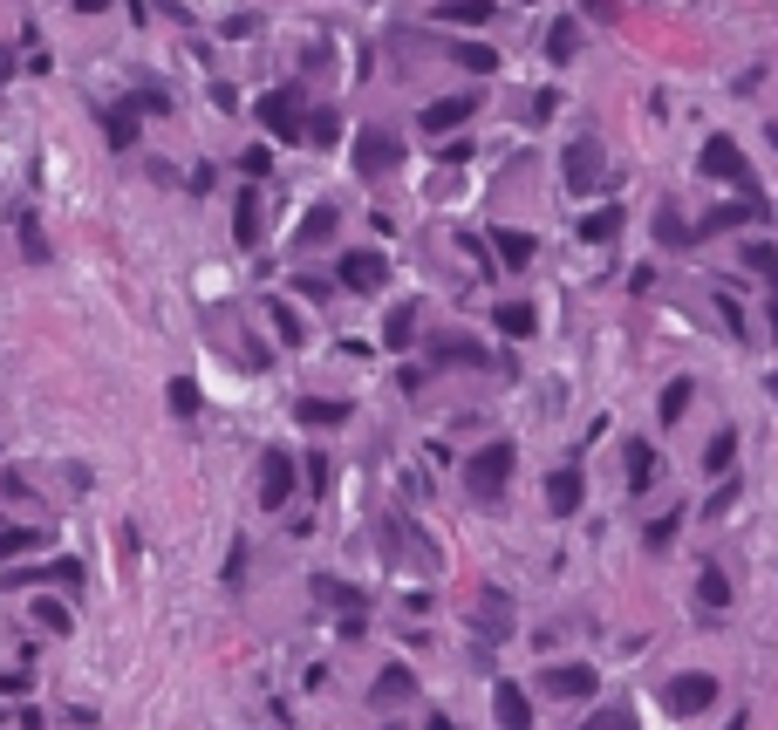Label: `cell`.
<instances>
[{
	"label": "cell",
	"instance_id": "cell-10",
	"mask_svg": "<svg viewBox=\"0 0 778 730\" xmlns=\"http://www.w3.org/2000/svg\"><path fill=\"white\" fill-rule=\"evenodd\" d=\"M471 110H478V96H437V103L424 110V130H430V137H444V130L471 123Z\"/></svg>",
	"mask_w": 778,
	"mask_h": 730
},
{
	"label": "cell",
	"instance_id": "cell-43",
	"mask_svg": "<svg viewBox=\"0 0 778 730\" xmlns=\"http://www.w3.org/2000/svg\"><path fill=\"white\" fill-rule=\"evenodd\" d=\"M48 580H55V587H82V560H55Z\"/></svg>",
	"mask_w": 778,
	"mask_h": 730
},
{
	"label": "cell",
	"instance_id": "cell-4",
	"mask_svg": "<svg viewBox=\"0 0 778 730\" xmlns=\"http://www.w3.org/2000/svg\"><path fill=\"white\" fill-rule=\"evenodd\" d=\"M662 703H669V717H703V710L717 703V676H703V669H683V676H669Z\"/></svg>",
	"mask_w": 778,
	"mask_h": 730
},
{
	"label": "cell",
	"instance_id": "cell-48",
	"mask_svg": "<svg viewBox=\"0 0 778 730\" xmlns=\"http://www.w3.org/2000/svg\"><path fill=\"white\" fill-rule=\"evenodd\" d=\"M772 328H778V294H772Z\"/></svg>",
	"mask_w": 778,
	"mask_h": 730
},
{
	"label": "cell",
	"instance_id": "cell-17",
	"mask_svg": "<svg viewBox=\"0 0 778 730\" xmlns=\"http://www.w3.org/2000/svg\"><path fill=\"white\" fill-rule=\"evenodd\" d=\"M41 546H48V533H35V526H0V560H28Z\"/></svg>",
	"mask_w": 778,
	"mask_h": 730
},
{
	"label": "cell",
	"instance_id": "cell-3",
	"mask_svg": "<svg viewBox=\"0 0 778 730\" xmlns=\"http://www.w3.org/2000/svg\"><path fill=\"white\" fill-rule=\"evenodd\" d=\"M703 171H710V178H724V185H738V192H744V205H758L751 164H744V151L731 144V137H710V144H703Z\"/></svg>",
	"mask_w": 778,
	"mask_h": 730
},
{
	"label": "cell",
	"instance_id": "cell-46",
	"mask_svg": "<svg viewBox=\"0 0 778 730\" xmlns=\"http://www.w3.org/2000/svg\"><path fill=\"white\" fill-rule=\"evenodd\" d=\"M103 7H110V0H76V14H103Z\"/></svg>",
	"mask_w": 778,
	"mask_h": 730
},
{
	"label": "cell",
	"instance_id": "cell-23",
	"mask_svg": "<svg viewBox=\"0 0 778 730\" xmlns=\"http://www.w3.org/2000/svg\"><path fill=\"white\" fill-rule=\"evenodd\" d=\"M383 342L389 348H410V342H417V301H403V308L383 321Z\"/></svg>",
	"mask_w": 778,
	"mask_h": 730
},
{
	"label": "cell",
	"instance_id": "cell-30",
	"mask_svg": "<svg viewBox=\"0 0 778 730\" xmlns=\"http://www.w3.org/2000/svg\"><path fill=\"white\" fill-rule=\"evenodd\" d=\"M451 55H458V62H465L471 76H492V69H499V55H492V48H485V41H458V48H451Z\"/></svg>",
	"mask_w": 778,
	"mask_h": 730
},
{
	"label": "cell",
	"instance_id": "cell-37",
	"mask_svg": "<svg viewBox=\"0 0 778 730\" xmlns=\"http://www.w3.org/2000/svg\"><path fill=\"white\" fill-rule=\"evenodd\" d=\"M683 410H690V383L676 376V383L662 389V423H676V417H683Z\"/></svg>",
	"mask_w": 778,
	"mask_h": 730
},
{
	"label": "cell",
	"instance_id": "cell-7",
	"mask_svg": "<svg viewBox=\"0 0 778 730\" xmlns=\"http://www.w3.org/2000/svg\"><path fill=\"white\" fill-rule=\"evenodd\" d=\"M383 280H389L383 253H342V287H349V294H376Z\"/></svg>",
	"mask_w": 778,
	"mask_h": 730
},
{
	"label": "cell",
	"instance_id": "cell-32",
	"mask_svg": "<svg viewBox=\"0 0 778 730\" xmlns=\"http://www.w3.org/2000/svg\"><path fill=\"white\" fill-rule=\"evenodd\" d=\"M335 137H342V116H335V110H314V116H308V144H321V151H328Z\"/></svg>",
	"mask_w": 778,
	"mask_h": 730
},
{
	"label": "cell",
	"instance_id": "cell-18",
	"mask_svg": "<svg viewBox=\"0 0 778 730\" xmlns=\"http://www.w3.org/2000/svg\"><path fill=\"white\" fill-rule=\"evenodd\" d=\"M314 601H328V608H342V615H362V594H355L349 580H328V574H314Z\"/></svg>",
	"mask_w": 778,
	"mask_h": 730
},
{
	"label": "cell",
	"instance_id": "cell-22",
	"mask_svg": "<svg viewBox=\"0 0 778 730\" xmlns=\"http://www.w3.org/2000/svg\"><path fill=\"white\" fill-rule=\"evenodd\" d=\"M478 628H485V635H506V628H512L506 594H499V587H485V594H478Z\"/></svg>",
	"mask_w": 778,
	"mask_h": 730
},
{
	"label": "cell",
	"instance_id": "cell-19",
	"mask_svg": "<svg viewBox=\"0 0 778 730\" xmlns=\"http://www.w3.org/2000/svg\"><path fill=\"white\" fill-rule=\"evenodd\" d=\"M697 601L710 608V615H724V608H731V580H724V567H703V574H697Z\"/></svg>",
	"mask_w": 778,
	"mask_h": 730
},
{
	"label": "cell",
	"instance_id": "cell-20",
	"mask_svg": "<svg viewBox=\"0 0 778 730\" xmlns=\"http://www.w3.org/2000/svg\"><path fill=\"white\" fill-rule=\"evenodd\" d=\"M492 321H499V328H506L512 342H526V335H533V328H540V314H533V301H506V308L492 314Z\"/></svg>",
	"mask_w": 778,
	"mask_h": 730
},
{
	"label": "cell",
	"instance_id": "cell-24",
	"mask_svg": "<svg viewBox=\"0 0 778 730\" xmlns=\"http://www.w3.org/2000/svg\"><path fill=\"white\" fill-rule=\"evenodd\" d=\"M417 690V676H410V669H403V662H389L383 676H376V703H403V696Z\"/></svg>",
	"mask_w": 778,
	"mask_h": 730
},
{
	"label": "cell",
	"instance_id": "cell-44",
	"mask_svg": "<svg viewBox=\"0 0 778 730\" xmlns=\"http://www.w3.org/2000/svg\"><path fill=\"white\" fill-rule=\"evenodd\" d=\"M656 239H662V246H676V239H690V232L676 226V212H662V219H656Z\"/></svg>",
	"mask_w": 778,
	"mask_h": 730
},
{
	"label": "cell",
	"instance_id": "cell-39",
	"mask_svg": "<svg viewBox=\"0 0 778 730\" xmlns=\"http://www.w3.org/2000/svg\"><path fill=\"white\" fill-rule=\"evenodd\" d=\"M130 110H137V116H164V110H171V96H164V89H137V96H130Z\"/></svg>",
	"mask_w": 778,
	"mask_h": 730
},
{
	"label": "cell",
	"instance_id": "cell-31",
	"mask_svg": "<svg viewBox=\"0 0 778 730\" xmlns=\"http://www.w3.org/2000/svg\"><path fill=\"white\" fill-rule=\"evenodd\" d=\"M738 464V437L724 430V437H710V451H703V471H731Z\"/></svg>",
	"mask_w": 778,
	"mask_h": 730
},
{
	"label": "cell",
	"instance_id": "cell-47",
	"mask_svg": "<svg viewBox=\"0 0 778 730\" xmlns=\"http://www.w3.org/2000/svg\"><path fill=\"white\" fill-rule=\"evenodd\" d=\"M424 730H458V724H451V717H430V724Z\"/></svg>",
	"mask_w": 778,
	"mask_h": 730
},
{
	"label": "cell",
	"instance_id": "cell-26",
	"mask_svg": "<svg viewBox=\"0 0 778 730\" xmlns=\"http://www.w3.org/2000/svg\"><path fill=\"white\" fill-rule=\"evenodd\" d=\"M546 55H553V62H574V55H581V28H574V21H553V28H546Z\"/></svg>",
	"mask_w": 778,
	"mask_h": 730
},
{
	"label": "cell",
	"instance_id": "cell-42",
	"mask_svg": "<svg viewBox=\"0 0 778 730\" xmlns=\"http://www.w3.org/2000/svg\"><path fill=\"white\" fill-rule=\"evenodd\" d=\"M239 171H246V178H267V171H273V157H267V144H253V151L239 157Z\"/></svg>",
	"mask_w": 778,
	"mask_h": 730
},
{
	"label": "cell",
	"instance_id": "cell-36",
	"mask_svg": "<svg viewBox=\"0 0 778 730\" xmlns=\"http://www.w3.org/2000/svg\"><path fill=\"white\" fill-rule=\"evenodd\" d=\"M273 328H280V342H308V328H301V321H294V308H287V301H273Z\"/></svg>",
	"mask_w": 778,
	"mask_h": 730
},
{
	"label": "cell",
	"instance_id": "cell-25",
	"mask_svg": "<svg viewBox=\"0 0 778 730\" xmlns=\"http://www.w3.org/2000/svg\"><path fill=\"white\" fill-rule=\"evenodd\" d=\"M437 21H465V28H485L492 21V0H444Z\"/></svg>",
	"mask_w": 778,
	"mask_h": 730
},
{
	"label": "cell",
	"instance_id": "cell-34",
	"mask_svg": "<svg viewBox=\"0 0 778 730\" xmlns=\"http://www.w3.org/2000/svg\"><path fill=\"white\" fill-rule=\"evenodd\" d=\"M171 417H198V383H192V376H178V383H171Z\"/></svg>",
	"mask_w": 778,
	"mask_h": 730
},
{
	"label": "cell",
	"instance_id": "cell-40",
	"mask_svg": "<svg viewBox=\"0 0 778 730\" xmlns=\"http://www.w3.org/2000/svg\"><path fill=\"white\" fill-rule=\"evenodd\" d=\"M676 526H683V512H662V519H649V546H669V539H676Z\"/></svg>",
	"mask_w": 778,
	"mask_h": 730
},
{
	"label": "cell",
	"instance_id": "cell-15",
	"mask_svg": "<svg viewBox=\"0 0 778 730\" xmlns=\"http://www.w3.org/2000/svg\"><path fill=\"white\" fill-rule=\"evenodd\" d=\"M103 144H110V151H130V144H137V110H130V103L103 110Z\"/></svg>",
	"mask_w": 778,
	"mask_h": 730
},
{
	"label": "cell",
	"instance_id": "cell-13",
	"mask_svg": "<svg viewBox=\"0 0 778 730\" xmlns=\"http://www.w3.org/2000/svg\"><path fill=\"white\" fill-rule=\"evenodd\" d=\"M581 471H553V478H546V505H553V512H560V519H567V512H581Z\"/></svg>",
	"mask_w": 778,
	"mask_h": 730
},
{
	"label": "cell",
	"instance_id": "cell-49",
	"mask_svg": "<svg viewBox=\"0 0 778 730\" xmlns=\"http://www.w3.org/2000/svg\"><path fill=\"white\" fill-rule=\"evenodd\" d=\"M765 389H772V396H778V376H772V383H765Z\"/></svg>",
	"mask_w": 778,
	"mask_h": 730
},
{
	"label": "cell",
	"instance_id": "cell-5",
	"mask_svg": "<svg viewBox=\"0 0 778 730\" xmlns=\"http://www.w3.org/2000/svg\"><path fill=\"white\" fill-rule=\"evenodd\" d=\"M294 471H301L294 451H267V458H260V505H267V512H280V505L294 499Z\"/></svg>",
	"mask_w": 778,
	"mask_h": 730
},
{
	"label": "cell",
	"instance_id": "cell-38",
	"mask_svg": "<svg viewBox=\"0 0 778 730\" xmlns=\"http://www.w3.org/2000/svg\"><path fill=\"white\" fill-rule=\"evenodd\" d=\"M581 730H635V710H594Z\"/></svg>",
	"mask_w": 778,
	"mask_h": 730
},
{
	"label": "cell",
	"instance_id": "cell-41",
	"mask_svg": "<svg viewBox=\"0 0 778 730\" xmlns=\"http://www.w3.org/2000/svg\"><path fill=\"white\" fill-rule=\"evenodd\" d=\"M744 267H758L765 280H778V253L772 246H744Z\"/></svg>",
	"mask_w": 778,
	"mask_h": 730
},
{
	"label": "cell",
	"instance_id": "cell-28",
	"mask_svg": "<svg viewBox=\"0 0 778 730\" xmlns=\"http://www.w3.org/2000/svg\"><path fill=\"white\" fill-rule=\"evenodd\" d=\"M14 226H21V260H28V267H41V260H48V232L35 226V212H21Z\"/></svg>",
	"mask_w": 778,
	"mask_h": 730
},
{
	"label": "cell",
	"instance_id": "cell-45",
	"mask_svg": "<svg viewBox=\"0 0 778 730\" xmlns=\"http://www.w3.org/2000/svg\"><path fill=\"white\" fill-rule=\"evenodd\" d=\"M301 471H308V485H314V492H321V485H328V458H321V451H314V458L301 464Z\"/></svg>",
	"mask_w": 778,
	"mask_h": 730
},
{
	"label": "cell",
	"instance_id": "cell-1",
	"mask_svg": "<svg viewBox=\"0 0 778 730\" xmlns=\"http://www.w3.org/2000/svg\"><path fill=\"white\" fill-rule=\"evenodd\" d=\"M506 485H512V444L506 437H492L485 451H471L465 458V492L471 499H499Z\"/></svg>",
	"mask_w": 778,
	"mask_h": 730
},
{
	"label": "cell",
	"instance_id": "cell-11",
	"mask_svg": "<svg viewBox=\"0 0 778 730\" xmlns=\"http://www.w3.org/2000/svg\"><path fill=\"white\" fill-rule=\"evenodd\" d=\"M294 417L308 423V430H335V423H349V403H342V396H301Z\"/></svg>",
	"mask_w": 778,
	"mask_h": 730
},
{
	"label": "cell",
	"instance_id": "cell-2",
	"mask_svg": "<svg viewBox=\"0 0 778 730\" xmlns=\"http://www.w3.org/2000/svg\"><path fill=\"white\" fill-rule=\"evenodd\" d=\"M253 116L267 123L273 137H287V144H294V137H308V116H301V89H267V96L253 103Z\"/></svg>",
	"mask_w": 778,
	"mask_h": 730
},
{
	"label": "cell",
	"instance_id": "cell-27",
	"mask_svg": "<svg viewBox=\"0 0 778 730\" xmlns=\"http://www.w3.org/2000/svg\"><path fill=\"white\" fill-rule=\"evenodd\" d=\"M615 232H622V212H615V205H601V212H587L581 219V239H594V246H608Z\"/></svg>",
	"mask_w": 778,
	"mask_h": 730
},
{
	"label": "cell",
	"instance_id": "cell-29",
	"mask_svg": "<svg viewBox=\"0 0 778 730\" xmlns=\"http://www.w3.org/2000/svg\"><path fill=\"white\" fill-rule=\"evenodd\" d=\"M233 239H239V246H260V198H253V192L239 198V219H233Z\"/></svg>",
	"mask_w": 778,
	"mask_h": 730
},
{
	"label": "cell",
	"instance_id": "cell-35",
	"mask_svg": "<svg viewBox=\"0 0 778 730\" xmlns=\"http://www.w3.org/2000/svg\"><path fill=\"white\" fill-rule=\"evenodd\" d=\"M35 628H48V635H69V608H62V601H35Z\"/></svg>",
	"mask_w": 778,
	"mask_h": 730
},
{
	"label": "cell",
	"instance_id": "cell-14",
	"mask_svg": "<svg viewBox=\"0 0 778 730\" xmlns=\"http://www.w3.org/2000/svg\"><path fill=\"white\" fill-rule=\"evenodd\" d=\"M492 246H499V260H506L512 273H519V267H533V253H540V246H533V232H512V226L492 232Z\"/></svg>",
	"mask_w": 778,
	"mask_h": 730
},
{
	"label": "cell",
	"instance_id": "cell-33",
	"mask_svg": "<svg viewBox=\"0 0 778 730\" xmlns=\"http://www.w3.org/2000/svg\"><path fill=\"white\" fill-rule=\"evenodd\" d=\"M328 232H335V212H328V205H314L308 219H301V232H294V239H301V246H314V239H328Z\"/></svg>",
	"mask_w": 778,
	"mask_h": 730
},
{
	"label": "cell",
	"instance_id": "cell-12",
	"mask_svg": "<svg viewBox=\"0 0 778 730\" xmlns=\"http://www.w3.org/2000/svg\"><path fill=\"white\" fill-rule=\"evenodd\" d=\"M492 710H499V724L506 730H533V703H526L519 683H499V690H492Z\"/></svg>",
	"mask_w": 778,
	"mask_h": 730
},
{
	"label": "cell",
	"instance_id": "cell-6",
	"mask_svg": "<svg viewBox=\"0 0 778 730\" xmlns=\"http://www.w3.org/2000/svg\"><path fill=\"white\" fill-rule=\"evenodd\" d=\"M396 164H403V144H396L389 130H362V137H355V171H362V178H383Z\"/></svg>",
	"mask_w": 778,
	"mask_h": 730
},
{
	"label": "cell",
	"instance_id": "cell-9",
	"mask_svg": "<svg viewBox=\"0 0 778 730\" xmlns=\"http://www.w3.org/2000/svg\"><path fill=\"white\" fill-rule=\"evenodd\" d=\"M540 690L546 696H574V703H581V696H594V669H587V662H560V669H546V676H540Z\"/></svg>",
	"mask_w": 778,
	"mask_h": 730
},
{
	"label": "cell",
	"instance_id": "cell-8",
	"mask_svg": "<svg viewBox=\"0 0 778 730\" xmlns=\"http://www.w3.org/2000/svg\"><path fill=\"white\" fill-rule=\"evenodd\" d=\"M601 185V144L581 137V144H567V192H594Z\"/></svg>",
	"mask_w": 778,
	"mask_h": 730
},
{
	"label": "cell",
	"instance_id": "cell-21",
	"mask_svg": "<svg viewBox=\"0 0 778 730\" xmlns=\"http://www.w3.org/2000/svg\"><path fill=\"white\" fill-rule=\"evenodd\" d=\"M649 478H656V451L642 437H628V492H649Z\"/></svg>",
	"mask_w": 778,
	"mask_h": 730
},
{
	"label": "cell",
	"instance_id": "cell-16",
	"mask_svg": "<svg viewBox=\"0 0 778 730\" xmlns=\"http://www.w3.org/2000/svg\"><path fill=\"white\" fill-rule=\"evenodd\" d=\"M430 362H465V369H478L485 348L471 342V335H437V342H430Z\"/></svg>",
	"mask_w": 778,
	"mask_h": 730
}]
</instances>
